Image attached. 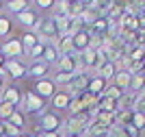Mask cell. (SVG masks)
Masks as SVG:
<instances>
[{"instance_id":"cell-19","label":"cell","mask_w":145,"mask_h":137,"mask_svg":"<svg viewBox=\"0 0 145 137\" xmlns=\"http://www.w3.org/2000/svg\"><path fill=\"white\" fill-rule=\"evenodd\" d=\"M7 124H11V126H15L18 131H22V128H24V126H26V115L22 113L20 109H15V111H13V113H11V118L7 120Z\"/></svg>"},{"instance_id":"cell-32","label":"cell","mask_w":145,"mask_h":137,"mask_svg":"<svg viewBox=\"0 0 145 137\" xmlns=\"http://www.w3.org/2000/svg\"><path fill=\"white\" fill-rule=\"evenodd\" d=\"M0 102H2V91H0Z\"/></svg>"},{"instance_id":"cell-14","label":"cell","mask_w":145,"mask_h":137,"mask_svg":"<svg viewBox=\"0 0 145 137\" xmlns=\"http://www.w3.org/2000/svg\"><path fill=\"white\" fill-rule=\"evenodd\" d=\"M67 7H69V2H65V0H61V2H52L50 18H52V20H65V18H69V15H67Z\"/></svg>"},{"instance_id":"cell-31","label":"cell","mask_w":145,"mask_h":137,"mask_svg":"<svg viewBox=\"0 0 145 137\" xmlns=\"http://www.w3.org/2000/svg\"><path fill=\"white\" fill-rule=\"evenodd\" d=\"M33 137H43V133H35V135H33Z\"/></svg>"},{"instance_id":"cell-23","label":"cell","mask_w":145,"mask_h":137,"mask_svg":"<svg viewBox=\"0 0 145 137\" xmlns=\"http://www.w3.org/2000/svg\"><path fill=\"white\" fill-rule=\"evenodd\" d=\"M15 109H18V107H13V105H9V102L2 100V102H0V122H7Z\"/></svg>"},{"instance_id":"cell-28","label":"cell","mask_w":145,"mask_h":137,"mask_svg":"<svg viewBox=\"0 0 145 137\" xmlns=\"http://www.w3.org/2000/svg\"><path fill=\"white\" fill-rule=\"evenodd\" d=\"M61 137H80V135H76V133H65V135H61Z\"/></svg>"},{"instance_id":"cell-4","label":"cell","mask_w":145,"mask_h":137,"mask_svg":"<svg viewBox=\"0 0 145 137\" xmlns=\"http://www.w3.org/2000/svg\"><path fill=\"white\" fill-rule=\"evenodd\" d=\"M54 68H56V72H63V74H80V72H85L80 68V61H78V54L76 52L61 54Z\"/></svg>"},{"instance_id":"cell-9","label":"cell","mask_w":145,"mask_h":137,"mask_svg":"<svg viewBox=\"0 0 145 137\" xmlns=\"http://www.w3.org/2000/svg\"><path fill=\"white\" fill-rule=\"evenodd\" d=\"M69 100H72V94L65 89H56V94L50 98V105H52V109L56 111H67V105H69Z\"/></svg>"},{"instance_id":"cell-6","label":"cell","mask_w":145,"mask_h":137,"mask_svg":"<svg viewBox=\"0 0 145 137\" xmlns=\"http://www.w3.org/2000/svg\"><path fill=\"white\" fill-rule=\"evenodd\" d=\"M50 70L52 68L43 61H30V66H26V76L35 78V81H41V78H48Z\"/></svg>"},{"instance_id":"cell-21","label":"cell","mask_w":145,"mask_h":137,"mask_svg":"<svg viewBox=\"0 0 145 137\" xmlns=\"http://www.w3.org/2000/svg\"><path fill=\"white\" fill-rule=\"evenodd\" d=\"M39 42V37L35 35V33H33V30H28V33H24V35L20 37V44H22V48H24V54L28 52L30 48L35 46V44Z\"/></svg>"},{"instance_id":"cell-20","label":"cell","mask_w":145,"mask_h":137,"mask_svg":"<svg viewBox=\"0 0 145 137\" xmlns=\"http://www.w3.org/2000/svg\"><path fill=\"white\" fill-rule=\"evenodd\" d=\"M43 52H46V44H43V42H37L35 46L26 52V57H28L30 61H41L43 59Z\"/></svg>"},{"instance_id":"cell-24","label":"cell","mask_w":145,"mask_h":137,"mask_svg":"<svg viewBox=\"0 0 145 137\" xmlns=\"http://www.w3.org/2000/svg\"><path fill=\"white\" fill-rule=\"evenodd\" d=\"M102 96H106V98H113V100H119L121 96H123V91L117 89L115 85H106V89H104V94H102Z\"/></svg>"},{"instance_id":"cell-7","label":"cell","mask_w":145,"mask_h":137,"mask_svg":"<svg viewBox=\"0 0 145 137\" xmlns=\"http://www.w3.org/2000/svg\"><path fill=\"white\" fill-rule=\"evenodd\" d=\"M72 48L74 52L80 54L82 50H87V48H91V33L87 28H80L76 35H72Z\"/></svg>"},{"instance_id":"cell-10","label":"cell","mask_w":145,"mask_h":137,"mask_svg":"<svg viewBox=\"0 0 145 137\" xmlns=\"http://www.w3.org/2000/svg\"><path fill=\"white\" fill-rule=\"evenodd\" d=\"M106 85H108V83H106V81H102L97 74H91L89 81H87L85 91H87V94H91V96H102L104 89H106Z\"/></svg>"},{"instance_id":"cell-3","label":"cell","mask_w":145,"mask_h":137,"mask_svg":"<svg viewBox=\"0 0 145 137\" xmlns=\"http://www.w3.org/2000/svg\"><path fill=\"white\" fill-rule=\"evenodd\" d=\"M0 57L5 61H11V59H22L24 57V48L20 44L18 37H9L0 44Z\"/></svg>"},{"instance_id":"cell-2","label":"cell","mask_w":145,"mask_h":137,"mask_svg":"<svg viewBox=\"0 0 145 137\" xmlns=\"http://www.w3.org/2000/svg\"><path fill=\"white\" fill-rule=\"evenodd\" d=\"M61 126H63L61 115L54 113V111H46V113L39 115V124H37L39 131H37V133H59Z\"/></svg>"},{"instance_id":"cell-33","label":"cell","mask_w":145,"mask_h":137,"mask_svg":"<svg viewBox=\"0 0 145 137\" xmlns=\"http://www.w3.org/2000/svg\"><path fill=\"white\" fill-rule=\"evenodd\" d=\"M0 11H2V5H0Z\"/></svg>"},{"instance_id":"cell-17","label":"cell","mask_w":145,"mask_h":137,"mask_svg":"<svg viewBox=\"0 0 145 137\" xmlns=\"http://www.w3.org/2000/svg\"><path fill=\"white\" fill-rule=\"evenodd\" d=\"M59 57H61V54H59V50L54 48V44H46V52H43V59H41L43 63H48V66L52 68V66H56Z\"/></svg>"},{"instance_id":"cell-29","label":"cell","mask_w":145,"mask_h":137,"mask_svg":"<svg viewBox=\"0 0 145 137\" xmlns=\"http://www.w3.org/2000/svg\"><path fill=\"white\" fill-rule=\"evenodd\" d=\"M18 137H33V135H30V133H20Z\"/></svg>"},{"instance_id":"cell-30","label":"cell","mask_w":145,"mask_h":137,"mask_svg":"<svg viewBox=\"0 0 145 137\" xmlns=\"http://www.w3.org/2000/svg\"><path fill=\"white\" fill-rule=\"evenodd\" d=\"M5 89V81H2V78H0V91Z\"/></svg>"},{"instance_id":"cell-5","label":"cell","mask_w":145,"mask_h":137,"mask_svg":"<svg viewBox=\"0 0 145 137\" xmlns=\"http://www.w3.org/2000/svg\"><path fill=\"white\" fill-rule=\"evenodd\" d=\"M30 91L37 94L39 98H43V100H50V98L56 94V87H54V83H52V78H41V81H35V85H33Z\"/></svg>"},{"instance_id":"cell-8","label":"cell","mask_w":145,"mask_h":137,"mask_svg":"<svg viewBox=\"0 0 145 137\" xmlns=\"http://www.w3.org/2000/svg\"><path fill=\"white\" fill-rule=\"evenodd\" d=\"M5 72L7 74H9V76L11 78H15V81H18V78H24L26 76V63L22 59H11V61H5Z\"/></svg>"},{"instance_id":"cell-1","label":"cell","mask_w":145,"mask_h":137,"mask_svg":"<svg viewBox=\"0 0 145 137\" xmlns=\"http://www.w3.org/2000/svg\"><path fill=\"white\" fill-rule=\"evenodd\" d=\"M20 111L24 115H41L46 113V100L43 98H39L37 94H33V91H26V94H22V102H20Z\"/></svg>"},{"instance_id":"cell-25","label":"cell","mask_w":145,"mask_h":137,"mask_svg":"<svg viewBox=\"0 0 145 137\" xmlns=\"http://www.w3.org/2000/svg\"><path fill=\"white\" fill-rule=\"evenodd\" d=\"M11 33V20L7 15H0V37H7Z\"/></svg>"},{"instance_id":"cell-26","label":"cell","mask_w":145,"mask_h":137,"mask_svg":"<svg viewBox=\"0 0 145 137\" xmlns=\"http://www.w3.org/2000/svg\"><path fill=\"white\" fill-rule=\"evenodd\" d=\"M35 7L39 11H48V9H52V0H37Z\"/></svg>"},{"instance_id":"cell-27","label":"cell","mask_w":145,"mask_h":137,"mask_svg":"<svg viewBox=\"0 0 145 137\" xmlns=\"http://www.w3.org/2000/svg\"><path fill=\"white\" fill-rule=\"evenodd\" d=\"M43 137H61V133H43Z\"/></svg>"},{"instance_id":"cell-13","label":"cell","mask_w":145,"mask_h":137,"mask_svg":"<svg viewBox=\"0 0 145 137\" xmlns=\"http://www.w3.org/2000/svg\"><path fill=\"white\" fill-rule=\"evenodd\" d=\"M117 74V66H115V61H106V63H102L100 66V70H97V76L102 78V81H113Z\"/></svg>"},{"instance_id":"cell-15","label":"cell","mask_w":145,"mask_h":137,"mask_svg":"<svg viewBox=\"0 0 145 137\" xmlns=\"http://www.w3.org/2000/svg\"><path fill=\"white\" fill-rule=\"evenodd\" d=\"M130 78H132V74H128L126 70H117V74H115V87L117 89H121L123 94L128 91V87H130Z\"/></svg>"},{"instance_id":"cell-22","label":"cell","mask_w":145,"mask_h":137,"mask_svg":"<svg viewBox=\"0 0 145 137\" xmlns=\"http://www.w3.org/2000/svg\"><path fill=\"white\" fill-rule=\"evenodd\" d=\"M130 126H132L134 131H139V133H141V131H143V126H145V113H141V111H134Z\"/></svg>"},{"instance_id":"cell-18","label":"cell","mask_w":145,"mask_h":137,"mask_svg":"<svg viewBox=\"0 0 145 137\" xmlns=\"http://www.w3.org/2000/svg\"><path fill=\"white\" fill-rule=\"evenodd\" d=\"M28 7H30V2H26V0H11V2H7V5H5V9H7V13L18 15V13L26 11Z\"/></svg>"},{"instance_id":"cell-11","label":"cell","mask_w":145,"mask_h":137,"mask_svg":"<svg viewBox=\"0 0 145 137\" xmlns=\"http://www.w3.org/2000/svg\"><path fill=\"white\" fill-rule=\"evenodd\" d=\"M15 20H18V24L26 26V28H33V26L37 24V20H39V15H37V11L33 9V7H28L26 11L18 13V15H15Z\"/></svg>"},{"instance_id":"cell-16","label":"cell","mask_w":145,"mask_h":137,"mask_svg":"<svg viewBox=\"0 0 145 137\" xmlns=\"http://www.w3.org/2000/svg\"><path fill=\"white\" fill-rule=\"evenodd\" d=\"M54 48L59 50V54H69V52H74V48H72V37H69V35H61V37H56Z\"/></svg>"},{"instance_id":"cell-12","label":"cell","mask_w":145,"mask_h":137,"mask_svg":"<svg viewBox=\"0 0 145 137\" xmlns=\"http://www.w3.org/2000/svg\"><path fill=\"white\" fill-rule=\"evenodd\" d=\"M2 100L20 109V102H22V91H20L18 87H5V89H2Z\"/></svg>"}]
</instances>
